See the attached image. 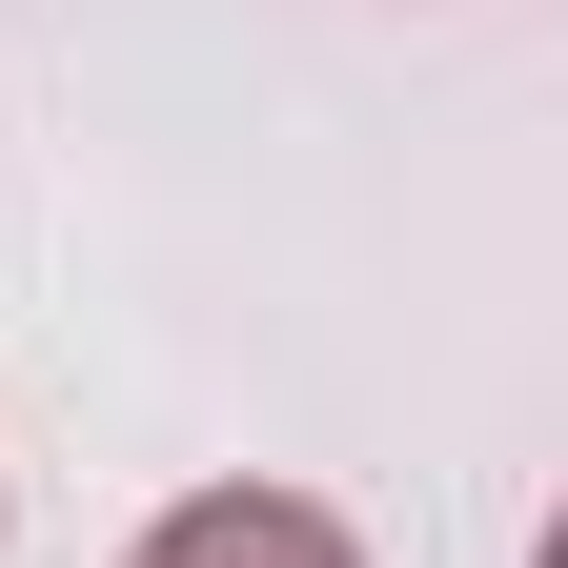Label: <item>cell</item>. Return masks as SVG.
<instances>
[{"label":"cell","mask_w":568,"mask_h":568,"mask_svg":"<svg viewBox=\"0 0 568 568\" xmlns=\"http://www.w3.org/2000/svg\"><path fill=\"white\" fill-rule=\"evenodd\" d=\"M122 568H366V548H345L305 487H203V508H163Z\"/></svg>","instance_id":"obj_1"}]
</instances>
